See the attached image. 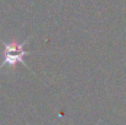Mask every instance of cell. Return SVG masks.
<instances>
[{
  "instance_id": "6da1fadb",
  "label": "cell",
  "mask_w": 126,
  "mask_h": 125,
  "mask_svg": "<svg viewBox=\"0 0 126 125\" xmlns=\"http://www.w3.org/2000/svg\"><path fill=\"white\" fill-rule=\"evenodd\" d=\"M28 42V39L22 43H17V42H1L4 50H2V63L0 65V69L4 68L5 65L10 66L11 69H14V66L16 64H22L23 66H26L27 69H30V66L27 65V63L25 61V56L32 54L31 52L23 50V47L26 45V43Z\"/></svg>"
}]
</instances>
